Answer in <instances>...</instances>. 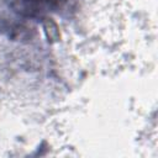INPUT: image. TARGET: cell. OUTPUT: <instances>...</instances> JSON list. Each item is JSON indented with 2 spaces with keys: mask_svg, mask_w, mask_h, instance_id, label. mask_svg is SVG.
I'll return each instance as SVG.
<instances>
[{
  "mask_svg": "<svg viewBox=\"0 0 158 158\" xmlns=\"http://www.w3.org/2000/svg\"><path fill=\"white\" fill-rule=\"evenodd\" d=\"M65 0H10L14 10L27 17H42L48 12L57 11Z\"/></svg>",
  "mask_w": 158,
  "mask_h": 158,
  "instance_id": "obj_1",
  "label": "cell"
}]
</instances>
